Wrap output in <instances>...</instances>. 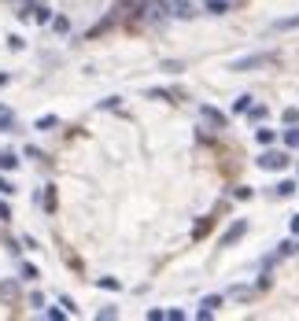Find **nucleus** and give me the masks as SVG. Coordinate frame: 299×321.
<instances>
[{"label":"nucleus","mask_w":299,"mask_h":321,"mask_svg":"<svg viewBox=\"0 0 299 321\" xmlns=\"http://www.w3.org/2000/svg\"><path fill=\"white\" fill-rule=\"evenodd\" d=\"M15 129V115L11 111H0V133H11Z\"/></svg>","instance_id":"nucleus-17"},{"label":"nucleus","mask_w":299,"mask_h":321,"mask_svg":"<svg viewBox=\"0 0 299 321\" xmlns=\"http://www.w3.org/2000/svg\"><path fill=\"white\" fill-rule=\"evenodd\" d=\"M55 203H59V200H55V185H48V188H44V196H41V207L48 214H55Z\"/></svg>","instance_id":"nucleus-9"},{"label":"nucleus","mask_w":299,"mask_h":321,"mask_svg":"<svg viewBox=\"0 0 299 321\" xmlns=\"http://www.w3.org/2000/svg\"><path fill=\"white\" fill-rule=\"evenodd\" d=\"M4 85H7V74H0V89H4Z\"/></svg>","instance_id":"nucleus-36"},{"label":"nucleus","mask_w":299,"mask_h":321,"mask_svg":"<svg viewBox=\"0 0 299 321\" xmlns=\"http://www.w3.org/2000/svg\"><path fill=\"white\" fill-rule=\"evenodd\" d=\"M44 318H48V321H63V318H67V310H55L52 307V310H44Z\"/></svg>","instance_id":"nucleus-27"},{"label":"nucleus","mask_w":299,"mask_h":321,"mask_svg":"<svg viewBox=\"0 0 299 321\" xmlns=\"http://www.w3.org/2000/svg\"><path fill=\"white\" fill-rule=\"evenodd\" d=\"M15 166H18V155L15 152H0V170H4V174H11Z\"/></svg>","instance_id":"nucleus-12"},{"label":"nucleus","mask_w":299,"mask_h":321,"mask_svg":"<svg viewBox=\"0 0 299 321\" xmlns=\"http://www.w3.org/2000/svg\"><path fill=\"white\" fill-rule=\"evenodd\" d=\"M233 196H237V200H251V188L240 185V188H233Z\"/></svg>","instance_id":"nucleus-30"},{"label":"nucleus","mask_w":299,"mask_h":321,"mask_svg":"<svg viewBox=\"0 0 299 321\" xmlns=\"http://www.w3.org/2000/svg\"><path fill=\"white\" fill-rule=\"evenodd\" d=\"M207 233H211V218H200V222L192 225V237H196V240H203Z\"/></svg>","instance_id":"nucleus-15"},{"label":"nucleus","mask_w":299,"mask_h":321,"mask_svg":"<svg viewBox=\"0 0 299 321\" xmlns=\"http://www.w3.org/2000/svg\"><path fill=\"white\" fill-rule=\"evenodd\" d=\"M15 296H18V281H0V303H7Z\"/></svg>","instance_id":"nucleus-8"},{"label":"nucleus","mask_w":299,"mask_h":321,"mask_svg":"<svg viewBox=\"0 0 299 321\" xmlns=\"http://www.w3.org/2000/svg\"><path fill=\"white\" fill-rule=\"evenodd\" d=\"M18 273H22V281H37V277H41L33 262H22V266H18Z\"/></svg>","instance_id":"nucleus-18"},{"label":"nucleus","mask_w":299,"mask_h":321,"mask_svg":"<svg viewBox=\"0 0 299 321\" xmlns=\"http://www.w3.org/2000/svg\"><path fill=\"white\" fill-rule=\"evenodd\" d=\"M292 233H299V214H296V218H292Z\"/></svg>","instance_id":"nucleus-35"},{"label":"nucleus","mask_w":299,"mask_h":321,"mask_svg":"<svg viewBox=\"0 0 299 321\" xmlns=\"http://www.w3.org/2000/svg\"><path fill=\"white\" fill-rule=\"evenodd\" d=\"M107 107L115 111V107H118V96H107V100H100V111H107Z\"/></svg>","instance_id":"nucleus-31"},{"label":"nucleus","mask_w":299,"mask_h":321,"mask_svg":"<svg viewBox=\"0 0 299 321\" xmlns=\"http://www.w3.org/2000/svg\"><path fill=\"white\" fill-rule=\"evenodd\" d=\"M296 26H299V15H292V18H277L274 30H296Z\"/></svg>","instance_id":"nucleus-20"},{"label":"nucleus","mask_w":299,"mask_h":321,"mask_svg":"<svg viewBox=\"0 0 299 321\" xmlns=\"http://www.w3.org/2000/svg\"><path fill=\"white\" fill-rule=\"evenodd\" d=\"M255 140H259L263 148H270V144L277 140V129H270V126H259V129H255Z\"/></svg>","instance_id":"nucleus-7"},{"label":"nucleus","mask_w":299,"mask_h":321,"mask_svg":"<svg viewBox=\"0 0 299 321\" xmlns=\"http://www.w3.org/2000/svg\"><path fill=\"white\" fill-rule=\"evenodd\" d=\"M7 218H11V207H7L4 200H0V222H7Z\"/></svg>","instance_id":"nucleus-34"},{"label":"nucleus","mask_w":299,"mask_h":321,"mask_svg":"<svg viewBox=\"0 0 299 321\" xmlns=\"http://www.w3.org/2000/svg\"><path fill=\"white\" fill-rule=\"evenodd\" d=\"M281 63V52H251V55H240V59H233L229 63V70L233 74H248V70H266V67H277Z\"/></svg>","instance_id":"nucleus-1"},{"label":"nucleus","mask_w":299,"mask_h":321,"mask_svg":"<svg viewBox=\"0 0 299 321\" xmlns=\"http://www.w3.org/2000/svg\"><path fill=\"white\" fill-rule=\"evenodd\" d=\"M96 318H100V321H111V318H118V310H115V307H104Z\"/></svg>","instance_id":"nucleus-29"},{"label":"nucleus","mask_w":299,"mask_h":321,"mask_svg":"<svg viewBox=\"0 0 299 321\" xmlns=\"http://www.w3.org/2000/svg\"><path fill=\"white\" fill-rule=\"evenodd\" d=\"M248 118H251V126H255V122H259V126H263V122L270 118V111L263 107V103H255V107H248Z\"/></svg>","instance_id":"nucleus-11"},{"label":"nucleus","mask_w":299,"mask_h":321,"mask_svg":"<svg viewBox=\"0 0 299 321\" xmlns=\"http://www.w3.org/2000/svg\"><path fill=\"white\" fill-rule=\"evenodd\" d=\"M244 233H248V222L237 218L226 233H222V248H233V244H240V240H244Z\"/></svg>","instance_id":"nucleus-3"},{"label":"nucleus","mask_w":299,"mask_h":321,"mask_svg":"<svg viewBox=\"0 0 299 321\" xmlns=\"http://www.w3.org/2000/svg\"><path fill=\"white\" fill-rule=\"evenodd\" d=\"M0 111H4V107H0Z\"/></svg>","instance_id":"nucleus-37"},{"label":"nucleus","mask_w":299,"mask_h":321,"mask_svg":"<svg viewBox=\"0 0 299 321\" xmlns=\"http://www.w3.org/2000/svg\"><path fill=\"white\" fill-rule=\"evenodd\" d=\"M163 318H166V310H155V307L148 310V321H163Z\"/></svg>","instance_id":"nucleus-33"},{"label":"nucleus","mask_w":299,"mask_h":321,"mask_svg":"<svg viewBox=\"0 0 299 321\" xmlns=\"http://www.w3.org/2000/svg\"><path fill=\"white\" fill-rule=\"evenodd\" d=\"M55 126H59V118H55V115H41V118H37V126H33V129H41V133H48V129H55Z\"/></svg>","instance_id":"nucleus-13"},{"label":"nucleus","mask_w":299,"mask_h":321,"mask_svg":"<svg viewBox=\"0 0 299 321\" xmlns=\"http://www.w3.org/2000/svg\"><path fill=\"white\" fill-rule=\"evenodd\" d=\"M166 11H170V4H163V0H148L141 18H148V22H159V18H166Z\"/></svg>","instance_id":"nucleus-5"},{"label":"nucleus","mask_w":299,"mask_h":321,"mask_svg":"<svg viewBox=\"0 0 299 321\" xmlns=\"http://www.w3.org/2000/svg\"><path fill=\"white\" fill-rule=\"evenodd\" d=\"M285 122H288V126H296V122H299V111L288 107V111H285Z\"/></svg>","instance_id":"nucleus-32"},{"label":"nucleus","mask_w":299,"mask_h":321,"mask_svg":"<svg viewBox=\"0 0 299 321\" xmlns=\"http://www.w3.org/2000/svg\"><path fill=\"white\" fill-rule=\"evenodd\" d=\"M203 310H211V314H214V310H218L222 307V296H207V299H203V303H200Z\"/></svg>","instance_id":"nucleus-23"},{"label":"nucleus","mask_w":299,"mask_h":321,"mask_svg":"<svg viewBox=\"0 0 299 321\" xmlns=\"http://www.w3.org/2000/svg\"><path fill=\"white\" fill-rule=\"evenodd\" d=\"M0 196H15V185L7 177H0Z\"/></svg>","instance_id":"nucleus-26"},{"label":"nucleus","mask_w":299,"mask_h":321,"mask_svg":"<svg viewBox=\"0 0 299 321\" xmlns=\"http://www.w3.org/2000/svg\"><path fill=\"white\" fill-rule=\"evenodd\" d=\"M170 15L174 18H196V4L192 0H170Z\"/></svg>","instance_id":"nucleus-6"},{"label":"nucleus","mask_w":299,"mask_h":321,"mask_svg":"<svg viewBox=\"0 0 299 321\" xmlns=\"http://www.w3.org/2000/svg\"><path fill=\"white\" fill-rule=\"evenodd\" d=\"M7 48H11V52H22V48H26V41H22L18 33H11V37H7Z\"/></svg>","instance_id":"nucleus-24"},{"label":"nucleus","mask_w":299,"mask_h":321,"mask_svg":"<svg viewBox=\"0 0 299 321\" xmlns=\"http://www.w3.org/2000/svg\"><path fill=\"white\" fill-rule=\"evenodd\" d=\"M248 107H251V96H248V92H244V96H237L233 111H237V115H248Z\"/></svg>","instance_id":"nucleus-21"},{"label":"nucleus","mask_w":299,"mask_h":321,"mask_svg":"<svg viewBox=\"0 0 299 321\" xmlns=\"http://www.w3.org/2000/svg\"><path fill=\"white\" fill-rule=\"evenodd\" d=\"M52 26H55V33H67V30H70V22H67L63 15H55V18H52Z\"/></svg>","instance_id":"nucleus-25"},{"label":"nucleus","mask_w":299,"mask_h":321,"mask_svg":"<svg viewBox=\"0 0 299 321\" xmlns=\"http://www.w3.org/2000/svg\"><path fill=\"white\" fill-rule=\"evenodd\" d=\"M200 115L207 118V122H214V126H226V115H222V111H214V107H207V103L200 107Z\"/></svg>","instance_id":"nucleus-10"},{"label":"nucleus","mask_w":299,"mask_h":321,"mask_svg":"<svg viewBox=\"0 0 299 321\" xmlns=\"http://www.w3.org/2000/svg\"><path fill=\"white\" fill-rule=\"evenodd\" d=\"M203 7H207L211 15H226V11H229V0H207Z\"/></svg>","instance_id":"nucleus-14"},{"label":"nucleus","mask_w":299,"mask_h":321,"mask_svg":"<svg viewBox=\"0 0 299 321\" xmlns=\"http://www.w3.org/2000/svg\"><path fill=\"white\" fill-rule=\"evenodd\" d=\"M296 188H299V185H296V181H288V177H285V181H281V185H277V196H292V192H296Z\"/></svg>","instance_id":"nucleus-22"},{"label":"nucleus","mask_w":299,"mask_h":321,"mask_svg":"<svg viewBox=\"0 0 299 321\" xmlns=\"http://www.w3.org/2000/svg\"><path fill=\"white\" fill-rule=\"evenodd\" d=\"M22 18H30V22H37V26H44V22H52V11L44 4H33V7H22V11H18Z\"/></svg>","instance_id":"nucleus-4"},{"label":"nucleus","mask_w":299,"mask_h":321,"mask_svg":"<svg viewBox=\"0 0 299 321\" xmlns=\"http://www.w3.org/2000/svg\"><path fill=\"white\" fill-rule=\"evenodd\" d=\"M96 285L104 288V292H118V288H122V281H118V277H96Z\"/></svg>","instance_id":"nucleus-16"},{"label":"nucleus","mask_w":299,"mask_h":321,"mask_svg":"<svg viewBox=\"0 0 299 321\" xmlns=\"http://www.w3.org/2000/svg\"><path fill=\"white\" fill-rule=\"evenodd\" d=\"M285 148H299V126L285 129Z\"/></svg>","instance_id":"nucleus-19"},{"label":"nucleus","mask_w":299,"mask_h":321,"mask_svg":"<svg viewBox=\"0 0 299 321\" xmlns=\"http://www.w3.org/2000/svg\"><path fill=\"white\" fill-rule=\"evenodd\" d=\"M288 152H277V148H266L263 155H259V170H270V174H277V170H288Z\"/></svg>","instance_id":"nucleus-2"},{"label":"nucleus","mask_w":299,"mask_h":321,"mask_svg":"<svg viewBox=\"0 0 299 321\" xmlns=\"http://www.w3.org/2000/svg\"><path fill=\"white\" fill-rule=\"evenodd\" d=\"M59 307H67V314H78V307H74L70 296H59Z\"/></svg>","instance_id":"nucleus-28"}]
</instances>
